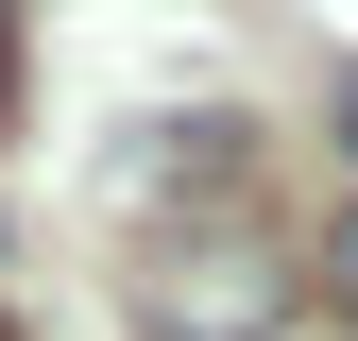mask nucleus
<instances>
[{
  "mask_svg": "<svg viewBox=\"0 0 358 341\" xmlns=\"http://www.w3.org/2000/svg\"><path fill=\"white\" fill-rule=\"evenodd\" d=\"M154 341H273V256H256V205H205V222L154 239Z\"/></svg>",
  "mask_w": 358,
  "mask_h": 341,
  "instance_id": "nucleus-1",
  "label": "nucleus"
},
{
  "mask_svg": "<svg viewBox=\"0 0 358 341\" xmlns=\"http://www.w3.org/2000/svg\"><path fill=\"white\" fill-rule=\"evenodd\" d=\"M324 307H341V341H358V205L324 222Z\"/></svg>",
  "mask_w": 358,
  "mask_h": 341,
  "instance_id": "nucleus-2",
  "label": "nucleus"
},
{
  "mask_svg": "<svg viewBox=\"0 0 358 341\" xmlns=\"http://www.w3.org/2000/svg\"><path fill=\"white\" fill-rule=\"evenodd\" d=\"M0 119H17V0H0Z\"/></svg>",
  "mask_w": 358,
  "mask_h": 341,
  "instance_id": "nucleus-3",
  "label": "nucleus"
},
{
  "mask_svg": "<svg viewBox=\"0 0 358 341\" xmlns=\"http://www.w3.org/2000/svg\"><path fill=\"white\" fill-rule=\"evenodd\" d=\"M341 137H358V85H341Z\"/></svg>",
  "mask_w": 358,
  "mask_h": 341,
  "instance_id": "nucleus-4",
  "label": "nucleus"
}]
</instances>
